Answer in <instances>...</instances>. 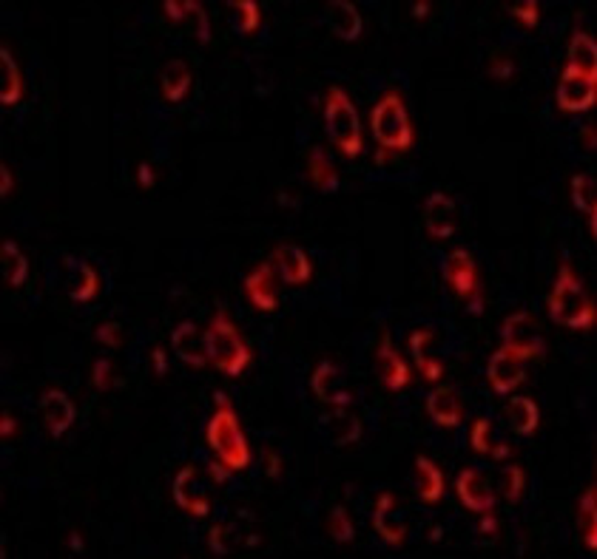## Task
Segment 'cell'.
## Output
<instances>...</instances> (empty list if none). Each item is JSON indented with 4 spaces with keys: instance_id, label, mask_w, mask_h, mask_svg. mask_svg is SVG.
Returning <instances> with one entry per match:
<instances>
[{
    "instance_id": "cell-4",
    "label": "cell",
    "mask_w": 597,
    "mask_h": 559,
    "mask_svg": "<svg viewBox=\"0 0 597 559\" xmlns=\"http://www.w3.org/2000/svg\"><path fill=\"white\" fill-rule=\"evenodd\" d=\"M325 128L330 142L339 148L342 156L356 159L361 153V122L356 114V105L345 94V89L330 86L325 94Z\"/></svg>"
},
{
    "instance_id": "cell-28",
    "label": "cell",
    "mask_w": 597,
    "mask_h": 559,
    "mask_svg": "<svg viewBox=\"0 0 597 559\" xmlns=\"http://www.w3.org/2000/svg\"><path fill=\"white\" fill-rule=\"evenodd\" d=\"M572 202L586 216L589 233L597 236V188H594V179L589 174H578L572 179Z\"/></svg>"
},
{
    "instance_id": "cell-11",
    "label": "cell",
    "mask_w": 597,
    "mask_h": 559,
    "mask_svg": "<svg viewBox=\"0 0 597 559\" xmlns=\"http://www.w3.org/2000/svg\"><path fill=\"white\" fill-rule=\"evenodd\" d=\"M373 528L378 531V537L390 545H404L407 540V525H404V514L399 509V500L396 494L384 491L376 500V509H373Z\"/></svg>"
},
{
    "instance_id": "cell-39",
    "label": "cell",
    "mask_w": 597,
    "mask_h": 559,
    "mask_svg": "<svg viewBox=\"0 0 597 559\" xmlns=\"http://www.w3.org/2000/svg\"><path fill=\"white\" fill-rule=\"evenodd\" d=\"M509 15H512L517 23H524L527 29H535V26L540 23V6H538V0H521V4H512V6H509Z\"/></svg>"
},
{
    "instance_id": "cell-7",
    "label": "cell",
    "mask_w": 597,
    "mask_h": 559,
    "mask_svg": "<svg viewBox=\"0 0 597 559\" xmlns=\"http://www.w3.org/2000/svg\"><path fill=\"white\" fill-rule=\"evenodd\" d=\"M501 338H504V350L521 361H532L543 355V338L529 312H512L501 327Z\"/></svg>"
},
{
    "instance_id": "cell-19",
    "label": "cell",
    "mask_w": 597,
    "mask_h": 559,
    "mask_svg": "<svg viewBox=\"0 0 597 559\" xmlns=\"http://www.w3.org/2000/svg\"><path fill=\"white\" fill-rule=\"evenodd\" d=\"M171 347H174L176 358L183 364H188V366H205L208 364L205 332H199V327L194 322H183L171 332Z\"/></svg>"
},
{
    "instance_id": "cell-55",
    "label": "cell",
    "mask_w": 597,
    "mask_h": 559,
    "mask_svg": "<svg viewBox=\"0 0 597 559\" xmlns=\"http://www.w3.org/2000/svg\"><path fill=\"white\" fill-rule=\"evenodd\" d=\"M430 540H441V528H438V525H432V531H430Z\"/></svg>"
},
{
    "instance_id": "cell-42",
    "label": "cell",
    "mask_w": 597,
    "mask_h": 559,
    "mask_svg": "<svg viewBox=\"0 0 597 559\" xmlns=\"http://www.w3.org/2000/svg\"><path fill=\"white\" fill-rule=\"evenodd\" d=\"M94 341L102 343V347H120V341H123V335H120V324H114V322L100 324L97 332H94Z\"/></svg>"
},
{
    "instance_id": "cell-8",
    "label": "cell",
    "mask_w": 597,
    "mask_h": 559,
    "mask_svg": "<svg viewBox=\"0 0 597 559\" xmlns=\"http://www.w3.org/2000/svg\"><path fill=\"white\" fill-rule=\"evenodd\" d=\"M558 109L566 114H581L589 111L597 100V77L581 74L575 69H563V77L558 83Z\"/></svg>"
},
{
    "instance_id": "cell-33",
    "label": "cell",
    "mask_w": 597,
    "mask_h": 559,
    "mask_svg": "<svg viewBox=\"0 0 597 559\" xmlns=\"http://www.w3.org/2000/svg\"><path fill=\"white\" fill-rule=\"evenodd\" d=\"M0 256H4V270H6L9 287H20L26 281V276H29V258L23 256V250L15 242H4Z\"/></svg>"
},
{
    "instance_id": "cell-48",
    "label": "cell",
    "mask_w": 597,
    "mask_h": 559,
    "mask_svg": "<svg viewBox=\"0 0 597 559\" xmlns=\"http://www.w3.org/2000/svg\"><path fill=\"white\" fill-rule=\"evenodd\" d=\"M15 191V176L9 165H0V196H9Z\"/></svg>"
},
{
    "instance_id": "cell-23",
    "label": "cell",
    "mask_w": 597,
    "mask_h": 559,
    "mask_svg": "<svg viewBox=\"0 0 597 559\" xmlns=\"http://www.w3.org/2000/svg\"><path fill=\"white\" fill-rule=\"evenodd\" d=\"M435 338V332L430 330V327H421V330H415L412 335H410V350H412V358H415V366H419V372L427 378V381H432V384H438L441 378H444V366H441V361H435V358H430L427 355V347H430V341Z\"/></svg>"
},
{
    "instance_id": "cell-41",
    "label": "cell",
    "mask_w": 597,
    "mask_h": 559,
    "mask_svg": "<svg viewBox=\"0 0 597 559\" xmlns=\"http://www.w3.org/2000/svg\"><path fill=\"white\" fill-rule=\"evenodd\" d=\"M194 4H197V0H165V4H163V12H165L168 20L183 23L186 17H191Z\"/></svg>"
},
{
    "instance_id": "cell-14",
    "label": "cell",
    "mask_w": 597,
    "mask_h": 559,
    "mask_svg": "<svg viewBox=\"0 0 597 559\" xmlns=\"http://www.w3.org/2000/svg\"><path fill=\"white\" fill-rule=\"evenodd\" d=\"M40 412H43V423L51 438H60L71 429V423L77 417L74 404L69 401V395L60 389H46L40 395Z\"/></svg>"
},
{
    "instance_id": "cell-16",
    "label": "cell",
    "mask_w": 597,
    "mask_h": 559,
    "mask_svg": "<svg viewBox=\"0 0 597 559\" xmlns=\"http://www.w3.org/2000/svg\"><path fill=\"white\" fill-rule=\"evenodd\" d=\"M486 378H489V386L498 395H509L517 384L524 381V361L515 358L512 353H506L501 347L486 364Z\"/></svg>"
},
{
    "instance_id": "cell-22",
    "label": "cell",
    "mask_w": 597,
    "mask_h": 559,
    "mask_svg": "<svg viewBox=\"0 0 597 559\" xmlns=\"http://www.w3.org/2000/svg\"><path fill=\"white\" fill-rule=\"evenodd\" d=\"M307 179L319 194L339 191V171L333 168L330 156L322 148H310V153H307Z\"/></svg>"
},
{
    "instance_id": "cell-21",
    "label": "cell",
    "mask_w": 597,
    "mask_h": 559,
    "mask_svg": "<svg viewBox=\"0 0 597 559\" xmlns=\"http://www.w3.org/2000/svg\"><path fill=\"white\" fill-rule=\"evenodd\" d=\"M327 26L333 29L336 37L350 43V40L361 37V26H365V20H361L358 9L350 4V0H330L327 4Z\"/></svg>"
},
{
    "instance_id": "cell-43",
    "label": "cell",
    "mask_w": 597,
    "mask_h": 559,
    "mask_svg": "<svg viewBox=\"0 0 597 559\" xmlns=\"http://www.w3.org/2000/svg\"><path fill=\"white\" fill-rule=\"evenodd\" d=\"M478 517H481L478 525H475L478 537H484V540H496V537H498V517H496V512H484V514H478Z\"/></svg>"
},
{
    "instance_id": "cell-26",
    "label": "cell",
    "mask_w": 597,
    "mask_h": 559,
    "mask_svg": "<svg viewBox=\"0 0 597 559\" xmlns=\"http://www.w3.org/2000/svg\"><path fill=\"white\" fill-rule=\"evenodd\" d=\"M322 432L327 435L330 443L336 446H353L358 438H361V420L356 415H342V412H336V415H327L322 420Z\"/></svg>"
},
{
    "instance_id": "cell-44",
    "label": "cell",
    "mask_w": 597,
    "mask_h": 559,
    "mask_svg": "<svg viewBox=\"0 0 597 559\" xmlns=\"http://www.w3.org/2000/svg\"><path fill=\"white\" fill-rule=\"evenodd\" d=\"M191 17L197 20V37H199V43H208V40H211V23H208V15H205L202 4H194Z\"/></svg>"
},
{
    "instance_id": "cell-20",
    "label": "cell",
    "mask_w": 597,
    "mask_h": 559,
    "mask_svg": "<svg viewBox=\"0 0 597 559\" xmlns=\"http://www.w3.org/2000/svg\"><path fill=\"white\" fill-rule=\"evenodd\" d=\"M427 415L435 426L453 429V426H461V420H464V406L453 389L438 386L427 395Z\"/></svg>"
},
{
    "instance_id": "cell-40",
    "label": "cell",
    "mask_w": 597,
    "mask_h": 559,
    "mask_svg": "<svg viewBox=\"0 0 597 559\" xmlns=\"http://www.w3.org/2000/svg\"><path fill=\"white\" fill-rule=\"evenodd\" d=\"M112 361L109 358H100V361H94V366H91V386L97 389V392H106V389H112Z\"/></svg>"
},
{
    "instance_id": "cell-46",
    "label": "cell",
    "mask_w": 597,
    "mask_h": 559,
    "mask_svg": "<svg viewBox=\"0 0 597 559\" xmlns=\"http://www.w3.org/2000/svg\"><path fill=\"white\" fill-rule=\"evenodd\" d=\"M151 364H154V372H157L160 378H165V372H168V358H165L163 347H154V350H151Z\"/></svg>"
},
{
    "instance_id": "cell-17",
    "label": "cell",
    "mask_w": 597,
    "mask_h": 559,
    "mask_svg": "<svg viewBox=\"0 0 597 559\" xmlns=\"http://www.w3.org/2000/svg\"><path fill=\"white\" fill-rule=\"evenodd\" d=\"M424 225L432 238H450L458 225V207L447 194H432L424 205Z\"/></svg>"
},
{
    "instance_id": "cell-38",
    "label": "cell",
    "mask_w": 597,
    "mask_h": 559,
    "mask_svg": "<svg viewBox=\"0 0 597 559\" xmlns=\"http://www.w3.org/2000/svg\"><path fill=\"white\" fill-rule=\"evenodd\" d=\"M470 446H473V451H478V455H489V451H492V420L481 417V420L473 423Z\"/></svg>"
},
{
    "instance_id": "cell-51",
    "label": "cell",
    "mask_w": 597,
    "mask_h": 559,
    "mask_svg": "<svg viewBox=\"0 0 597 559\" xmlns=\"http://www.w3.org/2000/svg\"><path fill=\"white\" fill-rule=\"evenodd\" d=\"M410 9H412V17H415V20H424L432 6H430V0H419V4H412Z\"/></svg>"
},
{
    "instance_id": "cell-15",
    "label": "cell",
    "mask_w": 597,
    "mask_h": 559,
    "mask_svg": "<svg viewBox=\"0 0 597 559\" xmlns=\"http://www.w3.org/2000/svg\"><path fill=\"white\" fill-rule=\"evenodd\" d=\"M310 386H314L319 401H325L330 406H350L353 404V392L345 386L339 366L330 364V361H322L314 369V381H310Z\"/></svg>"
},
{
    "instance_id": "cell-2",
    "label": "cell",
    "mask_w": 597,
    "mask_h": 559,
    "mask_svg": "<svg viewBox=\"0 0 597 559\" xmlns=\"http://www.w3.org/2000/svg\"><path fill=\"white\" fill-rule=\"evenodd\" d=\"M547 307H549L552 322L560 327H569V330H589L597 322L592 299L586 296V290H583L581 279L575 276V270L569 268V261H560L558 279L552 284Z\"/></svg>"
},
{
    "instance_id": "cell-47",
    "label": "cell",
    "mask_w": 597,
    "mask_h": 559,
    "mask_svg": "<svg viewBox=\"0 0 597 559\" xmlns=\"http://www.w3.org/2000/svg\"><path fill=\"white\" fill-rule=\"evenodd\" d=\"M265 474L268 477H279L282 474V460L273 448H265Z\"/></svg>"
},
{
    "instance_id": "cell-10",
    "label": "cell",
    "mask_w": 597,
    "mask_h": 559,
    "mask_svg": "<svg viewBox=\"0 0 597 559\" xmlns=\"http://www.w3.org/2000/svg\"><path fill=\"white\" fill-rule=\"evenodd\" d=\"M455 494L461 500V505L473 514H484L496 509V494L486 486V477L478 469H464L455 480Z\"/></svg>"
},
{
    "instance_id": "cell-5",
    "label": "cell",
    "mask_w": 597,
    "mask_h": 559,
    "mask_svg": "<svg viewBox=\"0 0 597 559\" xmlns=\"http://www.w3.org/2000/svg\"><path fill=\"white\" fill-rule=\"evenodd\" d=\"M370 128H373V137L376 142L381 145V153L390 151V153H401V151H410L412 145V125H410V117H407V109H404V100L401 94L393 89L387 91L370 114Z\"/></svg>"
},
{
    "instance_id": "cell-27",
    "label": "cell",
    "mask_w": 597,
    "mask_h": 559,
    "mask_svg": "<svg viewBox=\"0 0 597 559\" xmlns=\"http://www.w3.org/2000/svg\"><path fill=\"white\" fill-rule=\"evenodd\" d=\"M566 69H575L581 74L597 77V43L586 32H575L572 43H569V60Z\"/></svg>"
},
{
    "instance_id": "cell-45",
    "label": "cell",
    "mask_w": 597,
    "mask_h": 559,
    "mask_svg": "<svg viewBox=\"0 0 597 559\" xmlns=\"http://www.w3.org/2000/svg\"><path fill=\"white\" fill-rule=\"evenodd\" d=\"M489 74L496 79H509L512 77V60L506 55H496L489 60Z\"/></svg>"
},
{
    "instance_id": "cell-34",
    "label": "cell",
    "mask_w": 597,
    "mask_h": 559,
    "mask_svg": "<svg viewBox=\"0 0 597 559\" xmlns=\"http://www.w3.org/2000/svg\"><path fill=\"white\" fill-rule=\"evenodd\" d=\"M230 9L237 12V26L245 37L259 32V26H262V9H259L256 0H233Z\"/></svg>"
},
{
    "instance_id": "cell-35",
    "label": "cell",
    "mask_w": 597,
    "mask_h": 559,
    "mask_svg": "<svg viewBox=\"0 0 597 559\" xmlns=\"http://www.w3.org/2000/svg\"><path fill=\"white\" fill-rule=\"evenodd\" d=\"M327 531H330V537L336 543H353L356 528H353V520H350L347 509H342V505H333L330 514H327Z\"/></svg>"
},
{
    "instance_id": "cell-37",
    "label": "cell",
    "mask_w": 597,
    "mask_h": 559,
    "mask_svg": "<svg viewBox=\"0 0 597 559\" xmlns=\"http://www.w3.org/2000/svg\"><path fill=\"white\" fill-rule=\"evenodd\" d=\"M237 534L240 531L237 528H228V525H214L211 531H208V545H211L214 556H228L233 548H237Z\"/></svg>"
},
{
    "instance_id": "cell-6",
    "label": "cell",
    "mask_w": 597,
    "mask_h": 559,
    "mask_svg": "<svg viewBox=\"0 0 597 559\" xmlns=\"http://www.w3.org/2000/svg\"><path fill=\"white\" fill-rule=\"evenodd\" d=\"M444 281L455 292V296L470 301V312H484V296H481V281H478V264L470 250L455 248L444 261Z\"/></svg>"
},
{
    "instance_id": "cell-50",
    "label": "cell",
    "mask_w": 597,
    "mask_h": 559,
    "mask_svg": "<svg viewBox=\"0 0 597 559\" xmlns=\"http://www.w3.org/2000/svg\"><path fill=\"white\" fill-rule=\"evenodd\" d=\"M17 432V420L9 415V412H4V417H0V435L4 438H12Z\"/></svg>"
},
{
    "instance_id": "cell-25",
    "label": "cell",
    "mask_w": 597,
    "mask_h": 559,
    "mask_svg": "<svg viewBox=\"0 0 597 559\" xmlns=\"http://www.w3.org/2000/svg\"><path fill=\"white\" fill-rule=\"evenodd\" d=\"M23 97V79L20 69L12 58V51L6 46H0V102L4 105H17Z\"/></svg>"
},
{
    "instance_id": "cell-53",
    "label": "cell",
    "mask_w": 597,
    "mask_h": 559,
    "mask_svg": "<svg viewBox=\"0 0 597 559\" xmlns=\"http://www.w3.org/2000/svg\"><path fill=\"white\" fill-rule=\"evenodd\" d=\"M137 179H140V185H143V188H151V185H154V174H151V165H140V171H137Z\"/></svg>"
},
{
    "instance_id": "cell-1",
    "label": "cell",
    "mask_w": 597,
    "mask_h": 559,
    "mask_svg": "<svg viewBox=\"0 0 597 559\" xmlns=\"http://www.w3.org/2000/svg\"><path fill=\"white\" fill-rule=\"evenodd\" d=\"M214 404H217V409L205 426V440L214 448L219 463H225L230 471H242L251 463V446L245 440L237 409H233V404L222 392L214 395Z\"/></svg>"
},
{
    "instance_id": "cell-24",
    "label": "cell",
    "mask_w": 597,
    "mask_h": 559,
    "mask_svg": "<svg viewBox=\"0 0 597 559\" xmlns=\"http://www.w3.org/2000/svg\"><path fill=\"white\" fill-rule=\"evenodd\" d=\"M415 486H419V497L427 505H435L444 497V474L430 460V458H415Z\"/></svg>"
},
{
    "instance_id": "cell-52",
    "label": "cell",
    "mask_w": 597,
    "mask_h": 559,
    "mask_svg": "<svg viewBox=\"0 0 597 559\" xmlns=\"http://www.w3.org/2000/svg\"><path fill=\"white\" fill-rule=\"evenodd\" d=\"M581 142H583V148H586V151H592V148H594L597 137H594V128H592V125H586V128L581 131Z\"/></svg>"
},
{
    "instance_id": "cell-9",
    "label": "cell",
    "mask_w": 597,
    "mask_h": 559,
    "mask_svg": "<svg viewBox=\"0 0 597 559\" xmlns=\"http://www.w3.org/2000/svg\"><path fill=\"white\" fill-rule=\"evenodd\" d=\"M205 486L208 483L197 466L179 469V474L174 477V502L191 517H208L211 514V497H208Z\"/></svg>"
},
{
    "instance_id": "cell-12",
    "label": "cell",
    "mask_w": 597,
    "mask_h": 559,
    "mask_svg": "<svg viewBox=\"0 0 597 559\" xmlns=\"http://www.w3.org/2000/svg\"><path fill=\"white\" fill-rule=\"evenodd\" d=\"M245 296L259 312H276L279 310V292H276V276L273 264L262 261L245 276Z\"/></svg>"
},
{
    "instance_id": "cell-32",
    "label": "cell",
    "mask_w": 597,
    "mask_h": 559,
    "mask_svg": "<svg viewBox=\"0 0 597 559\" xmlns=\"http://www.w3.org/2000/svg\"><path fill=\"white\" fill-rule=\"evenodd\" d=\"M578 522H581V537L589 551H597V491L589 486L578 502Z\"/></svg>"
},
{
    "instance_id": "cell-36",
    "label": "cell",
    "mask_w": 597,
    "mask_h": 559,
    "mask_svg": "<svg viewBox=\"0 0 597 559\" xmlns=\"http://www.w3.org/2000/svg\"><path fill=\"white\" fill-rule=\"evenodd\" d=\"M524 489H527V474H524V469L515 466V463H509V466L501 471V491H504V497H506L509 502H517V500H521V494H524Z\"/></svg>"
},
{
    "instance_id": "cell-29",
    "label": "cell",
    "mask_w": 597,
    "mask_h": 559,
    "mask_svg": "<svg viewBox=\"0 0 597 559\" xmlns=\"http://www.w3.org/2000/svg\"><path fill=\"white\" fill-rule=\"evenodd\" d=\"M160 86H163V94L168 102H179L191 91V69L183 60L165 63V69L160 74Z\"/></svg>"
},
{
    "instance_id": "cell-30",
    "label": "cell",
    "mask_w": 597,
    "mask_h": 559,
    "mask_svg": "<svg viewBox=\"0 0 597 559\" xmlns=\"http://www.w3.org/2000/svg\"><path fill=\"white\" fill-rule=\"evenodd\" d=\"M506 417L517 435H532L538 429L540 412H538V404L532 401V397H512V401L506 404Z\"/></svg>"
},
{
    "instance_id": "cell-18",
    "label": "cell",
    "mask_w": 597,
    "mask_h": 559,
    "mask_svg": "<svg viewBox=\"0 0 597 559\" xmlns=\"http://www.w3.org/2000/svg\"><path fill=\"white\" fill-rule=\"evenodd\" d=\"M273 268L279 270L282 281L291 284V287L307 284L310 276H314V268H310L307 253L302 248H296V245H279L273 250Z\"/></svg>"
},
{
    "instance_id": "cell-54",
    "label": "cell",
    "mask_w": 597,
    "mask_h": 559,
    "mask_svg": "<svg viewBox=\"0 0 597 559\" xmlns=\"http://www.w3.org/2000/svg\"><path fill=\"white\" fill-rule=\"evenodd\" d=\"M69 545H71L74 551H83V540L77 537V534H71V537H69Z\"/></svg>"
},
{
    "instance_id": "cell-49",
    "label": "cell",
    "mask_w": 597,
    "mask_h": 559,
    "mask_svg": "<svg viewBox=\"0 0 597 559\" xmlns=\"http://www.w3.org/2000/svg\"><path fill=\"white\" fill-rule=\"evenodd\" d=\"M208 474H211V480H214V483H225L228 477H230V469H228L225 463L217 460V463H208Z\"/></svg>"
},
{
    "instance_id": "cell-3",
    "label": "cell",
    "mask_w": 597,
    "mask_h": 559,
    "mask_svg": "<svg viewBox=\"0 0 597 559\" xmlns=\"http://www.w3.org/2000/svg\"><path fill=\"white\" fill-rule=\"evenodd\" d=\"M205 353L208 364H214L225 378H240L251 364V350L242 341L237 324L225 310H217L205 330Z\"/></svg>"
},
{
    "instance_id": "cell-31",
    "label": "cell",
    "mask_w": 597,
    "mask_h": 559,
    "mask_svg": "<svg viewBox=\"0 0 597 559\" xmlns=\"http://www.w3.org/2000/svg\"><path fill=\"white\" fill-rule=\"evenodd\" d=\"M71 268L77 270V279L74 284H69V296L74 301H91L97 292H100V279H97V270L91 268L89 261H80V258H66Z\"/></svg>"
},
{
    "instance_id": "cell-13",
    "label": "cell",
    "mask_w": 597,
    "mask_h": 559,
    "mask_svg": "<svg viewBox=\"0 0 597 559\" xmlns=\"http://www.w3.org/2000/svg\"><path fill=\"white\" fill-rule=\"evenodd\" d=\"M376 369H378V375H381V384L390 392H401L410 384V366L399 355V350L393 347V341H390V335H387V332H381V341H378Z\"/></svg>"
}]
</instances>
